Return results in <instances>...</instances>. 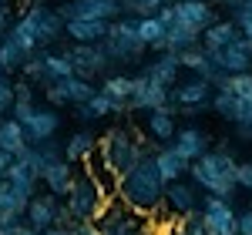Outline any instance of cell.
Returning <instances> with one entry per match:
<instances>
[{
  "label": "cell",
  "mask_w": 252,
  "mask_h": 235,
  "mask_svg": "<svg viewBox=\"0 0 252 235\" xmlns=\"http://www.w3.org/2000/svg\"><path fill=\"white\" fill-rule=\"evenodd\" d=\"M111 115H121V108H118V104L108 98L101 88H97V91L84 101V104H78V108H74V118H78V121H84V124H94V121L111 118Z\"/></svg>",
  "instance_id": "obj_26"
},
{
  "label": "cell",
  "mask_w": 252,
  "mask_h": 235,
  "mask_svg": "<svg viewBox=\"0 0 252 235\" xmlns=\"http://www.w3.org/2000/svg\"><path fill=\"white\" fill-rule=\"evenodd\" d=\"M212 111H219L225 121H232L235 135L242 141H252V71L229 74L222 88H215Z\"/></svg>",
  "instance_id": "obj_3"
},
{
  "label": "cell",
  "mask_w": 252,
  "mask_h": 235,
  "mask_svg": "<svg viewBox=\"0 0 252 235\" xmlns=\"http://www.w3.org/2000/svg\"><path fill=\"white\" fill-rule=\"evenodd\" d=\"M161 104H168V88H165V84H155V81L145 78V74H138L128 111H155Z\"/></svg>",
  "instance_id": "obj_21"
},
{
  "label": "cell",
  "mask_w": 252,
  "mask_h": 235,
  "mask_svg": "<svg viewBox=\"0 0 252 235\" xmlns=\"http://www.w3.org/2000/svg\"><path fill=\"white\" fill-rule=\"evenodd\" d=\"M165 188H168V181L158 172L155 148H152L128 175H121L118 198H121L125 205H131L135 212H141V215H155L158 208L165 205Z\"/></svg>",
  "instance_id": "obj_2"
},
{
  "label": "cell",
  "mask_w": 252,
  "mask_h": 235,
  "mask_svg": "<svg viewBox=\"0 0 252 235\" xmlns=\"http://www.w3.org/2000/svg\"><path fill=\"white\" fill-rule=\"evenodd\" d=\"M24 124V131H27V141L31 145H40V141H47V138H54L58 135V128H61V115H58V108L54 104H34V111H31V118L27 121H20Z\"/></svg>",
  "instance_id": "obj_16"
},
{
  "label": "cell",
  "mask_w": 252,
  "mask_h": 235,
  "mask_svg": "<svg viewBox=\"0 0 252 235\" xmlns=\"http://www.w3.org/2000/svg\"><path fill=\"white\" fill-rule=\"evenodd\" d=\"M3 7H14V0H0V10H3Z\"/></svg>",
  "instance_id": "obj_49"
},
{
  "label": "cell",
  "mask_w": 252,
  "mask_h": 235,
  "mask_svg": "<svg viewBox=\"0 0 252 235\" xmlns=\"http://www.w3.org/2000/svg\"><path fill=\"white\" fill-rule=\"evenodd\" d=\"M242 30L235 27V20H215V24H209L205 30H202V47L212 54V51H222L225 44H232L235 37H239Z\"/></svg>",
  "instance_id": "obj_30"
},
{
  "label": "cell",
  "mask_w": 252,
  "mask_h": 235,
  "mask_svg": "<svg viewBox=\"0 0 252 235\" xmlns=\"http://www.w3.org/2000/svg\"><path fill=\"white\" fill-rule=\"evenodd\" d=\"M148 151H152V148H148L131 128H111L104 138H97V158L108 161L118 175H128Z\"/></svg>",
  "instance_id": "obj_5"
},
{
  "label": "cell",
  "mask_w": 252,
  "mask_h": 235,
  "mask_svg": "<svg viewBox=\"0 0 252 235\" xmlns=\"http://www.w3.org/2000/svg\"><path fill=\"white\" fill-rule=\"evenodd\" d=\"M64 20H118L121 0H64L58 7Z\"/></svg>",
  "instance_id": "obj_15"
},
{
  "label": "cell",
  "mask_w": 252,
  "mask_h": 235,
  "mask_svg": "<svg viewBox=\"0 0 252 235\" xmlns=\"http://www.w3.org/2000/svg\"><path fill=\"white\" fill-rule=\"evenodd\" d=\"M71 229H74V235H104L97 222H74Z\"/></svg>",
  "instance_id": "obj_41"
},
{
  "label": "cell",
  "mask_w": 252,
  "mask_h": 235,
  "mask_svg": "<svg viewBox=\"0 0 252 235\" xmlns=\"http://www.w3.org/2000/svg\"><path fill=\"white\" fill-rule=\"evenodd\" d=\"M198 208H202V222H205L209 235H239V215L229 205V198H219V195L205 192Z\"/></svg>",
  "instance_id": "obj_13"
},
{
  "label": "cell",
  "mask_w": 252,
  "mask_h": 235,
  "mask_svg": "<svg viewBox=\"0 0 252 235\" xmlns=\"http://www.w3.org/2000/svg\"><path fill=\"white\" fill-rule=\"evenodd\" d=\"M64 198L54 195V192H37V195L31 198V205H27V212H24V222L31 225V229H37V232H44V229H51L54 222H58V208Z\"/></svg>",
  "instance_id": "obj_18"
},
{
  "label": "cell",
  "mask_w": 252,
  "mask_h": 235,
  "mask_svg": "<svg viewBox=\"0 0 252 235\" xmlns=\"http://www.w3.org/2000/svg\"><path fill=\"white\" fill-rule=\"evenodd\" d=\"M71 64H74V74L78 78H88V81H104L111 71H115V60L108 54L104 40H91V44H74L71 51Z\"/></svg>",
  "instance_id": "obj_12"
},
{
  "label": "cell",
  "mask_w": 252,
  "mask_h": 235,
  "mask_svg": "<svg viewBox=\"0 0 252 235\" xmlns=\"http://www.w3.org/2000/svg\"><path fill=\"white\" fill-rule=\"evenodd\" d=\"M101 91L115 101L118 108H121V115H125L128 104H131V94H135V78H128V74H108V78L101 81Z\"/></svg>",
  "instance_id": "obj_32"
},
{
  "label": "cell",
  "mask_w": 252,
  "mask_h": 235,
  "mask_svg": "<svg viewBox=\"0 0 252 235\" xmlns=\"http://www.w3.org/2000/svg\"><path fill=\"white\" fill-rule=\"evenodd\" d=\"M7 34L34 58L37 51L54 47V44L64 37V17H61L58 7H47L44 0H34V3H27V7L20 10V17L14 20V27H10Z\"/></svg>",
  "instance_id": "obj_1"
},
{
  "label": "cell",
  "mask_w": 252,
  "mask_h": 235,
  "mask_svg": "<svg viewBox=\"0 0 252 235\" xmlns=\"http://www.w3.org/2000/svg\"><path fill=\"white\" fill-rule=\"evenodd\" d=\"M14 235H40V232H37V229H31V225L24 222V225H20V229H17V232H14Z\"/></svg>",
  "instance_id": "obj_46"
},
{
  "label": "cell",
  "mask_w": 252,
  "mask_h": 235,
  "mask_svg": "<svg viewBox=\"0 0 252 235\" xmlns=\"http://www.w3.org/2000/svg\"><path fill=\"white\" fill-rule=\"evenodd\" d=\"M235 181H239V188H246V192H252V161H239V172H235Z\"/></svg>",
  "instance_id": "obj_39"
},
{
  "label": "cell",
  "mask_w": 252,
  "mask_h": 235,
  "mask_svg": "<svg viewBox=\"0 0 252 235\" xmlns=\"http://www.w3.org/2000/svg\"><path fill=\"white\" fill-rule=\"evenodd\" d=\"M232 20H235V27L242 30V37L252 40V0H246L242 7H235V10H232Z\"/></svg>",
  "instance_id": "obj_37"
},
{
  "label": "cell",
  "mask_w": 252,
  "mask_h": 235,
  "mask_svg": "<svg viewBox=\"0 0 252 235\" xmlns=\"http://www.w3.org/2000/svg\"><path fill=\"white\" fill-rule=\"evenodd\" d=\"M14 20H17V17H14V7H3V10H0V37L14 27Z\"/></svg>",
  "instance_id": "obj_42"
},
{
  "label": "cell",
  "mask_w": 252,
  "mask_h": 235,
  "mask_svg": "<svg viewBox=\"0 0 252 235\" xmlns=\"http://www.w3.org/2000/svg\"><path fill=\"white\" fill-rule=\"evenodd\" d=\"M178 71H182V64H178V54H175V51H161L155 60H148V64L141 67L145 78H152L155 84H165L168 91L178 84Z\"/></svg>",
  "instance_id": "obj_23"
},
{
  "label": "cell",
  "mask_w": 252,
  "mask_h": 235,
  "mask_svg": "<svg viewBox=\"0 0 252 235\" xmlns=\"http://www.w3.org/2000/svg\"><path fill=\"white\" fill-rule=\"evenodd\" d=\"M64 205L71 208L74 222H97L101 208L108 205V198H104V192H101V185L91 178L88 165H84L81 172H74L71 188H67V195H64Z\"/></svg>",
  "instance_id": "obj_6"
},
{
  "label": "cell",
  "mask_w": 252,
  "mask_h": 235,
  "mask_svg": "<svg viewBox=\"0 0 252 235\" xmlns=\"http://www.w3.org/2000/svg\"><path fill=\"white\" fill-rule=\"evenodd\" d=\"M10 108H14V81L10 74H0V118L10 115Z\"/></svg>",
  "instance_id": "obj_38"
},
{
  "label": "cell",
  "mask_w": 252,
  "mask_h": 235,
  "mask_svg": "<svg viewBox=\"0 0 252 235\" xmlns=\"http://www.w3.org/2000/svg\"><path fill=\"white\" fill-rule=\"evenodd\" d=\"M168 235H185V232H182V222H178V225H172V229H168Z\"/></svg>",
  "instance_id": "obj_48"
},
{
  "label": "cell",
  "mask_w": 252,
  "mask_h": 235,
  "mask_svg": "<svg viewBox=\"0 0 252 235\" xmlns=\"http://www.w3.org/2000/svg\"><path fill=\"white\" fill-rule=\"evenodd\" d=\"M31 141H27V131H24V124H20L17 118H0V148L7 151V155L17 158L24 148H27Z\"/></svg>",
  "instance_id": "obj_31"
},
{
  "label": "cell",
  "mask_w": 252,
  "mask_h": 235,
  "mask_svg": "<svg viewBox=\"0 0 252 235\" xmlns=\"http://www.w3.org/2000/svg\"><path fill=\"white\" fill-rule=\"evenodd\" d=\"M165 3H172V0H121V10L131 17H148V14H158Z\"/></svg>",
  "instance_id": "obj_36"
},
{
  "label": "cell",
  "mask_w": 252,
  "mask_h": 235,
  "mask_svg": "<svg viewBox=\"0 0 252 235\" xmlns=\"http://www.w3.org/2000/svg\"><path fill=\"white\" fill-rule=\"evenodd\" d=\"M235 172H239V161H235L232 148L222 141L219 148H209L205 155L192 161V168H189V175L192 181L202 188V192H209V195H219V198H229L235 192Z\"/></svg>",
  "instance_id": "obj_4"
},
{
  "label": "cell",
  "mask_w": 252,
  "mask_h": 235,
  "mask_svg": "<svg viewBox=\"0 0 252 235\" xmlns=\"http://www.w3.org/2000/svg\"><path fill=\"white\" fill-rule=\"evenodd\" d=\"M212 94H215V84H209V81L198 78V74H192V78H185L182 84H175L172 91H168V101L185 118H198L212 108Z\"/></svg>",
  "instance_id": "obj_11"
},
{
  "label": "cell",
  "mask_w": 252,
  "mask_h": 235,
  "mask_svg": "<svg viewBox=\"0 0 252 235\" xmlns=\"http://www.w3.org/2000/svg\"><path fill=\"white\" fill-rule=\"evenodd\" d=\"M192 44H202V34H195V30H185V27H168V44H165V51H185V47H192Z\"/></svg>",
  "instance_id": "obj_35"
},
{
  "label": "cell",
  "mask_w": 252,
  "mask_h": 235,
  "mask_svg": "<svg viewBox=\"0 0 252 235\" xmlns=\"http://www.w3.org/2000/svg\"><path fill=\"white\" fill-rule=\"evenodd\" d=\"M104 47H108V54H111L115 64H138L141 54L148 51L141 34H138V17L121 14L118 20H111V30L104 37Z\"/></svg>",
  "instance_id": "obj_7"
},
{
  "label": "cell",
  "mask_w": 252,
  "mask_h": 235,
  "mask_svg": "<svg viewBox=\"0 0 252 235\" xmlns=\"http://www.w3.org/2000/svg\"><path fill=\"white\" fill-rule=\"evenodd\" d=\"M198 185H189L185 178H178V181H168V188H165V208L172 212V215H185V212H192L198 208Z\"/></svg>",
  "instance_id": "obj_22"
},
{
  "label": "cell",
  "mask_w": 252,
  "mask_h": 235,
  "mask_svg": "<svg viewBox=\"0 0 252 235\" xmlns=\"http://www.w3.org/2000/svg\"><path fill=\"white\" fill-rule=\"evenodd\" d=\"M155 165H158V172H161L165 181H178V178H185V172L192 168V161H185V158L178 155L172 141H168V145H161V148L155 151Z\"/></svg>",
  "instance_id": "obj_29"
},
{
  "label": "cell",
  "mask_w": 252,
  "mask_h": 235,
  "mask_svg": "<svg viewBox=\"0 0 252 235\" xmlns=\"http://www.w3.org/2000/svg\"><path fill=\"white\" fill-rule=\"evenodd\" d=\"M138 34H141V40H145V47H148V51L161 54V51H165V44H168V20L161 17V14L138 17Z\"/></svg>",
  "instance_id": "obj_27"
},
{
  "label": "cell",
  "mask_w": 252,
  "mask_h": 235,
  "mask_svg": "<svg viewBox=\"0 0 252 235\" xmlns=\"http://www.w3.org/2000/svg\"><path fill=\"white\" fill-rule=\"evenodd\" d=\"M97 225H101L104 235H155L148 215L135 212V208L125 205L121 198H108V205H104L101 215H97Z\"/></svg>",
  "instance_id": "obj_8"
},
{
  "label": "cell",
  "mask_w": 252,
  "mask_h": 235,
  "mask_svg": "<svg viewBox=\"0 0 252 235\" xmlns=\"http://www.w3.org/2000/svg\"><path fill=\"white\" fill-rule=\"evenodd\" d=\"M212 60L225 74H246V71H252V40L239 34V37H235L232 44H225L222 51H212Z\"/></svg>",
  "instance_id": "obj_17"
},
{
  "label": "cell",
  "mask_w": 252,
  "mask_h": 235,
  "mask_svg": "<svg viewBox=\"0 0 252 235\" xmlns=\"http://www.w3.org/2000/svg\"><path fill=\"white\" fill-rule=\"evenodd\" d=\"M111 30V20H64V37L74 44H91V40H104Z\"/></svg>",
  "instance_id": "obj_28"
},
{
  "label": "cell",
  "mask_w": 252,
  "mask_h": 235,
  "mask_svg": "<svg viewBox=\"0 0 252 235\" xmlns=\"http://www.w3.org/2000/svg\"><path fill=\"white\" fill-rule=\"evenodd\" d=\"M94 155H97V135L88 131V128L71 131V138L64 141V158H67L71 165H88Z\"/></svg>",
  "instance_id": "obj_24"
},
{
  "label": "cell",
  "mask_w": 252,
  "mask_h": 235,
  "mask_svg": "<svg viewBox=\"0 0 252 235\" xmlns=\"http://www.w3.org/2000/svg\"><path fill=\"white\" fill-rule=\"evenodd\" d=\"M175 115H178V108H175L172 101L161 104V108H155V111H145V131H148V138H152L155 145H168L175 138V131H178Z\"/></svg>",
  "instance_id": "obj_19"
},
{
  "label": "cell",
  "mask_w": 252,
  "mask_h": 235,
  "mask_svg": "<svg viewBox=\"0 0 252 235\" xmlns=\"http://www.w3.org/2000/svg\"><path fill=\"white\" fill-rule=\"evenodd\" d=\"M40 235H74V229L71 225H51V229H44Z\"/></svg>",
  "instance_id": "obj_44"
},
{
  "label": "cell",
  "mask_w": 252,
  "mask_h": 235,
  "mask_svg": "<svg viewBox=\"0 0 252 235\" xmlns=\"http://www.w3.org/2000/svg\"><path fill=\"white\" fill-rule=\"evenodd\" d=\"M71 178H74V165H71L67 158H58V161L40 165V185H47V192H54V195H61V198L67 195Z\"/></svg>",
  "instance_id": "obj_25"
},
{
  "label": "cell",
  "mask_w": 252,
  "mask_h": 235,
  "mask_svg": "<svg viewBox=\"0 0 252 235\" xmlns=\"http://www.w3.org/2000/svg\"><path fill=\"white\" fill-rule=\"evenodd\" d=\"M0 74H3V71H0Z\"/></svg>",
  "instance_id": "obj_50"
},
{
  "label": "cell",
  "mask_w": 252,
  "mask_h": 235,
  "mask_svg": "<svg viewBox=\"0 0 252 235\" xmlns=\"http://www.w3.org/2000/svg\"><path fill=\"white\" fill-rule=\"evenodd\" d=\"M94 91H97L94 81L71 74V78H61V81H54V84H47V88H44V101L54 104V108H78V104H84Z\"/></svg>",
  "instance_id": "obj_14"
},
{
  "label": "cell",
  "mask_w": 252,
  "mask_h": 235,
  "mask_svg": "<svg viewBox=\"0 0 252 235\" xmlns=\"http://www.w3.org/2000/svg\"><path fill=\"white\" fill-rule=\"evenodd\" d=\"M88 172H91V178H94L97 185H101V192H104V198H118V185H121V175H118L115 168L108 165V161H101V158H91L88 161Z\"/></svg>",
  "instance_id": "obj_34"
},
{
  "label": "cell",
  "mask_w": 252,
  "mask_h": 235,
  "mask_svg": "<svg viewBox=\"0 0 252 235\" xmlns=\"http://www.w3.org/2000/svg\"><path fill=\"white\" fill-rule=\"evenodd\" d=\"M27 60H31V54H27L10 34L0 37V71H3V74H20Z\"/></svg>",
  "instance_id": "obj_33"
},
{
  "label": "cell",
  "mask_w": 252,
  "mask_h": 235,
  "mask_svg": "<svg viewBox=\"0 0 252 235\" xmlns=\"http://www.w3.org/2000/svg\"><path fill=\"white\" fill-rule=\"evenodd\" d=\"M14 165V155H7L3 148H0V178H7V168Z\"/></svg>",
  "instance_id": "obj_45"
},
{
  "label": "cell",
  "mask_w": 252,
  "mask_h": 235,
  "mask_svg": "<svg viewBox=\"0 0 252 235\" xmlns=\"http://www.w3.org/2000/svg\"><path fill=\"white\" fill-rule=\"evenodd\" d=\"M239 235H252V208L239 212Z\"/></svg>",
  "instance_id": "obj_43"
},
{
  "label": "cell",
  "mask_w": 252,
  "mask_h": 235,
  "mask_svg": "<svg viewBox=\"0 0 252 235\" xmlns=\"http://www.w3.org/2000/svg\"><path fill=\"white\" fill-rule=\"evenodd\" d=\"M161 17L168 20V27H185V30H195L202 34L209 24H215V7L209 0H172L158 10Z\"/></svg>",
  "instance_id": "obj_10"
},
{
  "label": "cell",
  "mask_w": 252,
  "mask_h": 235,
  "mask_svg": "<svg viewBox=\"0 0 252 235\" xmlns=\"http://www.w3.org/2000/svg\"><path fill=\"white\" fill-rule=\"evenodd\" d=\"M172 145L185 161H198V158L212 148V138H209V131H202L198 124H185L182 131H175Z\"/></svg>",
  "instance_id": "obj_20"
},
{
  "label": "cell",
  "mask_w": 252,
  "mask_h": 235,
  "mask_svg": "<svg viewBox=\"0 0 252 235\" xmlns=\"http://www.w3.org/2000/svg\"><path fill=\"white\" fill-rule=\"evenodd\" d=\"M27 81H34L40 88H47V84H54L61 78H71L74 74V64H71V54L67 51H51V47H44L37 51L34 58L24 64V71H20Z\"/></svg>",
  "instance_id": "obj_9"
},
{
  "label": "cell",
  "mask_w": 252,
  "mask_h": 235,
  "mask_svg": "<svg viewBox=\"0 0 252 235\" xmlns=\"http://www.w3.org/2000/svg\"><path fill=\"white\" fill-rule=\"evenodd\" d=\"M20 225H24V215H14V212L10 215H0V235H14Z\"/></svg>",
  "instance_id": "obj_40"
},
{
  "label": "cell",
  "mask_w": 252,
  "mask_h": 235,
  "mask_svg": "<svg viewBox=\"0 0 252 235\" xmlns=\"http://www.w3.org/2000/svg\"><path fill=\"white\" fill-rule=\"evenodd\" d=\"M219 3H222V7H229V10H235V7H242L246 0H219Z\"/></svg>",
  "instance_id": "obj_47"
}]
</instances>
